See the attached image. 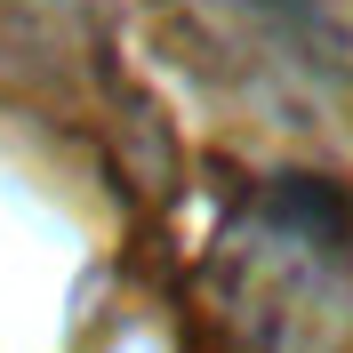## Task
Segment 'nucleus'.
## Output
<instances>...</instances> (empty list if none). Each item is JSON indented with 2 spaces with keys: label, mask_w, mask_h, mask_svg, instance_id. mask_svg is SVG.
Listing matches in <instances>:
<instances>
[{
  "label": "nucleus",
  "mask_w": 353,
  "mask_h": 353,
  "mask_svg": "<svg viewBox=\"0 0 353 353\" xmlns=\"http://www.w3.org/2000/svg\"><path fill=\"white\" fill-rule=\"evenodd\" d=\"M265 8H305V0H265Z\"/></svg>",
  "instance_id": "f257e3e1"
}]
</instances>
